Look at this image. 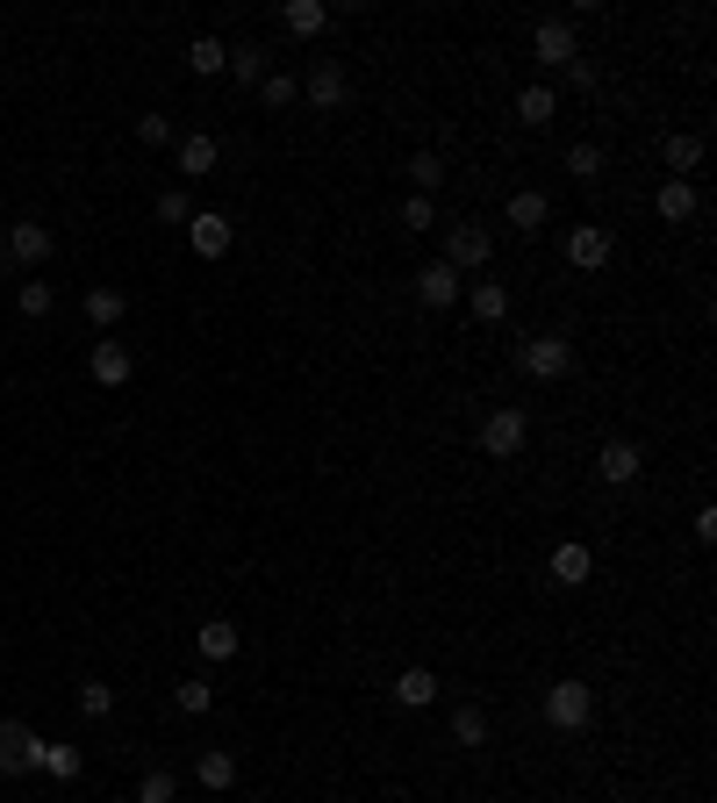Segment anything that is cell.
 <instances>
[{"instance_id": "1", "label": "cell", "mask_w": 717, "mask_h": 803, "mask_svg": "<svg viewBox=\"0 0 717 803\" xmlns=\"http://www.w3.org/2000/svg\"><path fill=\"white\" fill-rule=\"evenodd\" d=\"M588 718H596V689L588 681H553L545 689V724L553 732H588Z\"/></svg>"}, {"instance_id": "2", "label": "cell", "mask_w": 717, "mask_h": 803, "mask_svg": "<svg viewBox=\"0 0 717 803\" xmlns=\"http://www.w3.org/2000/svg\"><path fill=\"white\" fill-rule=\"evenodd\" d=\"M524 437H531V423H524V409H510V402L481 423V452H488V460H516V452H524Z\"/></svg>"}, {"instance_id": "3", "label": "cell", "mask_w": 717, "mask_h": 803, "mask_svg": "<svg viewBox=\"0 0 717 803\" xmlns=\"http://www.w3.org/2000/svg\"><path fill=\"white\" fill-rule=\"evenodd\" d=\"M488 251H495L488 223H452V230H445V266H452V272H474V266H488Z\"/></svg>"}, {"instance_id": "4", "label": "cell", "mask_w": 717, "mask_h": 803, "mask_svg": "<svg viewBox=\"0 0 717 803\" xmlns=\"http://www.w3.org/2000/svg\"><path fill=\"white\" fill-rule=\"evenodd\" d=\"M345 94H352V80H345V65H338V58L309 65V80H301V101H309V109L338 115V109H345Z\"/></svg>"}, {"instance_id": "5", "label": "cell", "mask_w": 717, "mask_h": 803, "mask_svg": "<svg viewBox=\"0 0 717 803\" xmlns=\"http://www.w3.org/2000/svg\"><path fill=\"white\" fill-rule=\"evenodd\" d=\"M516 367H524L531 381H560V373L574 367V344L567 338H531L524 352H516Z\"/></svg>"}, {"instance_id": "6", "label": "cell", "mask_w": 717, "mask_h": 803, "mask_svg": "<svg viewBox=\"0 0 717 803\" xmlns=\"http://www.w3.org/2000/svg\"><path fill=\"white\" fill-rule=\"evenodd\" d=\"M531 58H539V65H553V72H567L574 65V22L545 14V22L531 29Z\"/></svg>"}, {"instance_id": "7", "label": "cell", "mask_w": 717, "mask_h": 803, "mask_svg": "<svg viewBox=\"0 0 717 803\" xmlns=\"http://www.w3.org/2000/svg\"><path fill=\"white\" fill-rule=\"evenodd\" d=\"M638 466H646V452H638L632 437H610V445L596 452V474L610 481V488H632V481H638Z\"/></svg>"}, {"instance_id": "8", "label": "cell", "mask_w": 717, "mask_h": 803, "mask_svg": "<svg viewBox=\"0 0 717 803\" xmlns=\"http://www.w3.org/2000/svg\"><path fill=\"white\" fill-rule=\"evenodd\" d=\"M86 373H94L101 388H130V373H136V359H130V344H115V338H101L94 352H86Z\"/></svg>"}, {"instance_id": "9", "label": "cell", "mask_w": 717, "mask_h": 803, "mask_svg": "<svg viewBox=\"0 0 717 803\" xmlns=\"http://www.w3.org/2000/svg\"><path fill=\"white\" fill-rule=\"evenodd\" d=\"M187 245L202 251V259H223V251L237 245V230H231V216H216V208H208V216H194L187 223Z\"/></svg>"}, {"instance_id": "10", "label": "cell", "mask_w": 717, "mask_h": 803, "mask_svg": "<svg viewBox=\"0 0 717 803\" xmlns=\"http://www.w3.org/2000/svg\"><path fill=\"white\" fill-rule=\"evenodd\" d=\"M0 237H8V259L14 266H43V259H51V230H43V223H8Z\"/></svg>"}, {"instance_id": "11", "label": "cell", "mask_w": 717, "mask_h": 803, "mask_svg": "<svg viewBox=\"0 0 717 803\" xmlns=\"http://www.w3.org/2000/svg\"><path fill=\"white\" fill-rule=\"evenodd\" d=\"M417 301H423V309H452V301H460V272H452L445 259H431L417 272Z\"/></svg>"}, {"instance_id": "12", "label": "cell", "mask_w": 717, "mask_h": 803, "mask_svg": "<svg viewBox=\"0 0 717 803\" xmlns=\"http://www.w3.org/2000/svg\"><path fill=\"white\" fill-rule=\"evenodd\" d=\"M588 574H596V553H588V545H574V538L553 545V581H560V588H582Z\"/></svg>"}, {"instance_id": "13", "label": "cell", "mask_w": 717, "mask_h": 803, "mask_svg": "<svg viewBox=\"0 0 717 803\" xmlns=\"http://www.w3.org/2000/svg\"><path fill=\"white\" fill-rule=\"evenodd\" d=\"M395 703H402V710H431L438 703V675L431 668H402V675H395Z\"/></svg>"}, {"instance_id": "14", "label": "cell", "mask_w": 717, "mask_h": 803, "mask_svg": "<svg viewBox=\"0 0 717 803\" xmlns=\"http://www.w3.org/2000/svg\"><path fill=\"white\" fill-rule=\"evenodd\" d=\"M545 223H553V202L539 187H516L510 194V230H545Z\"/></svg>"}, {"instance_id": "15", "label": "cell", "mask_w": 717, "mask_h": 803, "mask_svg": "<svg viewBox=\"0 0 717 803\" xmlns=\"http://www.w3.org/2000/svg\"><path fill=\"white\" fill-rule=\"evenodd\" d=\"M567 259L582 266V272L610 266V230H596V223H588V230H567Z\"/></svg>"}, {"instance_id": "16", "label": "cell", "mask_w": 717, "mask_h": 803, "mask_svg": "<svg viewBox=\"0 0 717 803\" xmlns=\"http://www.w3.org/2000/svg\"><path fill=\"white\" fill-rule=\"evenodd\" d=\"M653 208H660V223H696V208H704V202H696L689 179H667V187L653 194Z\"/></svg>"}, {"instance_id": "17", "label": "cell", "mask_w": 717, "mask_h": 803, "mask_svg": "<svg viewBox=\"0 0 717 803\" xmlns=\"http://www.w3.org/2000/svg\"><path fill=\"white\" fill-rule=\"evenodd\" d=\"M29 753H37V739H29L14 718H0V775H22V768H29Z\"/></svg>"}, {"instance_id": "18", "label": "cell", "mask_w": 717, "mask_h": 803, "mask_svg": "<svg viewBox=\"0 0 717 803\" xmlns=\"http://www.w3.org/2000/svg\"><path fill=\"white\" fill-rule=\"evenodd\" d=\"M553 115H560V94H553V86H524V94H516V123H524V130H545Z\"/></svg>"}, {"instance_id": "19", "label": "cell", "mask_w": 717, "mask_h": 803, "mask_svg": "<svg viewBox=\"0 0 717 803\" xmlns=\"http://www.w3.org/2000/svg\"><path fill=\"white\" fill-rule=\"evenodd\" d=\"M29 768H43V775H58V782H72L80 775V747H51V739H37V753H29Z\"/></svg>"}, {"instance_id": "20", "label": "cell", "mask_w": 717, "mask_h": 803, "mask_svg": "<svg viewBox=\"0 0 717 803\" xmlns=\"http://www.w3.org/2000/svg\"><path fill=\"white\" fill-rule=\"evenodd\" d=\"M194 782H202V790L208 796H223V790H231V782H237V753H202V761H194Z\"/></svg>"}, {"instance_id": "21", "label": "cell", "mask_w": 717, "mask_h": 803, "mask_svg": "<svg viewBox=\"0 0 717 803\" xmlns=\"http://www.w3.org/2000/svg\"><path fill=\"white\" fill-rule=\"evenodd\" d=\"M194 646H202V660H231L237 653V625L231 617H208V625L194 631Z\"/></svg>"}, {"instance_id": "22", "label": "cell", "mask_w": 717, "mask_h": 803, "mask_svg": "<svg viewBox=\"0 0 717 803\" xmlns=\"http://www.w3.org/2000/svg\"><path fill=\"white\" fill-rule=\"evenodd\" d=\"M280 22L295 29V37H324V29H330V8H324V0H287Z\"/></svg>"}, {"instance_id": "23", "label": "cell", "mask_w": 717, "mask_h": 803, "mask_svg": "<svg viewBox=\"0 0 717 803\" xmlns=\"http://www.w3.org/2000/svg\"><path fill=\"white\" fill-rule=\"evenodd\" d=\"M208 165H216V136H208V130L180 136V173H187V179H202Z\"/></svg>"}, {"instance_id": "24", "label": "cell", "mask_w": 717, "mask_h": 803, "mask_svg": "<svg viewBox=\"0 0 717 803\" xmlns=\"http://www.w3.org/2000/svg\"><path fill=\"white\" fill-rule=\"evenodd\" d=\"M223 65H231V43H216V37H194V43H187V72H202V80H216Z\"/></svg>"}, {"instance_id": "25", "label": "cell", "mask_w": 717, "mask_h": 803, "mask_svg": "<svg viewBox=\"0 0 717 803\" xmlns=\"http://www.w3.org/2000/svg\"><path fill=\"white\" fill-rule=\"evenodd\" d=\"M122 309H130V301H122V287H86V323H94V330L122 323Z\"/></svg>"}, {"instance_id": "26", "label": "cell", "mask_w": 717, "mask_h": 803, "mask_svg": "<svg viewBox=\"0 0 717 803\" xmlns=\"http://www.w3.org/2000/svg\"><path fill=\"white\" fill-rule=\"evenodd\" d=\"M223 72H231L237 86H266V51H258V43H237V51H231V65H223Z\"/></svg>"}, {"instance_id": "27", "label": "cell", "mask_w": 717, "mask_h": 803, "mask_svg": "<svg viewBox=\"0 0 717 803\" xmlns=\"http://www.w3.org/2000/svg\"><path fill=\"white\" fill-rule=\"evenodd\" d=\"M409 187L431 202V194L445 187V158H438V151H417V158H409Z\"/></svg>"}, {"instance_id": "28", "label": "cell", "mask_w": 717, "mask_h": 803, "mask_svg": "<svg viewBox=\"0 0 717 803\" xmlns=\"http://www.w3.org/2000/svg\"><path fill=\"white\" fill-rule=\"evenodd\" d=\"M452 739H460V747H488V710L481 703H460V710H452Z\"/></svg>"}, {"instance_id": "29", "label": "cell", "mask_w": 717, "mask_h": 803, "mask_svg": "<svg viewBox=\"0 0 717 803\" xmlns=\"http://www.w3.org/2000/svg\"><path fill=\"white\" fill-rule=\"evenodd\" d=\"M696 165H704V136H667V173L689 179Z\"/></svg>"}, {"instance_id": "30", "label": "cell", "mask_w": 717, "mask_h": 803, "mask_svg": "<svg viewBox=\"0 0 717 803\" xmlns=\"http://www.w3.org/2000/svg\"><path fill=\"white\" fill-rule=\"evenodd\" d=\"M258 101H266V109H295V101H301V80H295V72H266Z\"/></svg>"}, {"instance_id": "31", "label": "cell", "mask_w": 717, "mask_h": 803, "mask_svg": "<svg viewBox=\"0 0 717 803\" xmlns=\"http://www.w3.org/2000/svg\"><path fill=\"white\" fill-rule=\"evenodd\" d=\"M136 803H180V782L165 775V768H151V775L136 782Z\"/></svg>"}, {"instance_id": "32", "label": "cell", "mask_w": 717, "mask_h": 803, "mask_svg": "<svg viewBox=\"0 0 717 803\" xmlns=\"http://www.w3.org/2000/svg\"><path fill=\"white\" fill-rule=\"evenodd\" d=\"M474 316L481 323H502L510 316V287H474Z\"/></svg>"}, {"instance_id": "33", "label": "cell", "mask_w": 717, "mask_h": 803, "mask_svg": "<svg viewBox=\"0 0 717 803\" xmlns=\"http://www.w3.org/2000/svg\"><path fill=\"white\" fill-rule=\"evenodd\" d=\"M567 173L574 179H603V144H574L567 151Z\"/></svg>"}, {"instance_id": "34", "label": "cell", "mask_w": 717, "mask_h": 803, "mask_svg": "<svg viewBox=\"0 0 717 803\" xmlns=\"http://www.w3.org/2000/svg\"><path fill=\"white\" fill-rule=\"evenodd\" d=\"M158 223H194V202H187V187H165V194H158Z\"/></svg>"}, {"instance_id": "35", "label": "cell", "mask_w": 717, "mask_h": 803, "mask_svg": "<svg viewBox=\"0 0 717 803\" xmlns=\"http://www.w3.org/2000/svg\"><path fill=\"white\" fill-rule=\"evenodd\" d=\"M173 696H180V710H187V718H202V710L216 703V689H208V681H180Z\"/></svg>"}, {"instance_id": "36", "label": "cell", "mask_w": 717, "mask_h": 803, "mask_svg": "<svg viewBox=\"0 0 717 803\" xmlns=\"http://www.w3.org/2000/svg\"><path fill=\"white\" fill-rule=\"evenodd\" d=\"M80 710H86V718H109V710H115V689H109V681H86V689H80Z\"/></svg>"}, {"instance_id": "37", "label": "cell", "mask_w": 717, "mask_h": 803, "mask_svg": "<svg viewBox=\"0 0 717 803\" xmlns=\"http://www.w3.org/2000/svg\"><path fill=\"white\" fill-rule=\"evenodd\" d=\"M431 223H438V202L409 194V202H402V230H431Z\"/></svg>"}, {"instance_id": "38", "label": "cell", "mask_w": 717, "mask_h": 803, "mask_svg": "<svg viewBox=\"0 0 717 803\" xmlns=\"http://www.w3.org/2000/svg\"><path fill=\"white\" fill-rule=\"evenodd\" d=\"M14 309H22V316H51V287H43V280H29L22 295H14Z\"/></svg>"}, {"instance_id": "39", "label": "cell", "mask_w": 717, "mask_h": 803, "mask_svg": "<svg viewBox=\"0 0 717 803\" xmlns=\"http://www.w3.org/2000/svg\"><path fill=\"white\" fill-rule=\"evenodd\" d=\"M136 136H144L151 151H158V144H173V115H144V123H136Z\"/></svg>"}, {"instance_id": "40", "label": "cell", "mask_w": 717, "mask_h": 803, "mask_svg": "<svg viewBox=\"0 0 717 803\" xmlns=\"http://www.w3.org/2000/svg\"><path fill=\"white\" fill-rule=\"evenodd\" d=\"M8 266H14V259H8V237H0V272H8Z\"/></svg>"}]
</instances>
